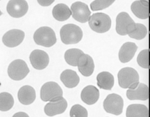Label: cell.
<instances>
[{"mask_svg": "<svg viewBox=\"0 0 150 117\" xmlns=\"http://www.w3.org/2000/svg\"><path fill=\"white\" fill-rule=\"evenodd\" d=\"M118 81L122 88H135L139 83L138 73L132 68H123L118 73Z\"/></svg>", "mask_w": 150, "mask_h": 117, "instance_id": "6da1fadb", "label": "cell"}, {"mask_svg": "<svg viewBox=\"0 0 150 117\" xmlns=\"http://www.w3.org/2000/svg\"><path fill=\"white\" fill-rule=\"evenodd\" d=\"M60 38L65 44H77L83 37V31L81 28L74 24L64 25L60 31Z\"/></svg>", "mask_w": 150, "mask_h": 117, "instance_id": "7a4b0ae2", "label": "cell"}, {"mask_svg": "<svg viewBox=\"0 0 150 117\" xmlns=\"http://www.w3.org/2000/svg\"><path fill=\"white\" fill-rule=\"evenodd\" d=\"M88 22L91 29L98 33H104L108 31L111 26L110 17L101 12L93 14L90 16Z\"/></svg>", "mask_w": 150, "mask_h": 117, "instance_id": "3957f363", "label": "cell"}, {"mask_svg": "<svg viewBox=\"0 0 150 117\" xmlns=\"http://www.w3.org/2000/svg\"><path fill=\"white\" fill-rule=\"evenodd\" d=\"M33 40L36 44L45 47H50L56 42L54 31L47 26L37 29L33 34Z\"/></svg>", "mask_w": 150, "mask_h": 117, "instance_id": "277c9868", "label": "cell"}, {"mask_svg": "<svg viewBox=\"0 0 150 117\" xmlns=\"http://www.w3.org/2000/svg\"><path fill=\"white\" fill-rule=\"evenodd\" d=\"M136 27V23L130 17L129 14L125 12H120L116 17L115 30L117 34L121 36L128 35Z\"/></svg>", "mask_w": 150, "mask_h": 117, "instance_id": "5b68a950", "label": "cell"}, {"mask_svg": "<svg viewBox=\"0 0 150 117\" xmlns=\"http://www.w3.org/2000/svg\"><path fill=\"white\" fill-rule=\"evenodd\" d=\"M103 107L107 113L120 115L122 112L124 100L117 94L112 93L108 94L103 102Z\"/></svg>", "mask_w": 150, "mask_h": 117, "instance_id": "8992f818", "label": "cell"}, {"mask_svg": "<svg viewBox=\"0 0 150 117\" xmlns=\"http://www.w3.org/2000/svg\"><path fill=\"white\" fill-rule=\"evenodd\" d=\"M63 96V91L60 86L56 82L49 81L45 83L40 89V98L43 101H50L57 100Z\"/></svg>", "mask_w": 150, "mask_h": 117, "instance_id": "52a82bcc", "label": "cell"}, {"mask_svg": "<svg viewBox=\"0 0 150 117\" xmlns=\"http://www.w3.org/2000/svg\"><path fill=\"white\" fill-rule=\"evenodd\" d=\"M29 73V69L26 62L22 59L12 61L8 68V74L13 80H21L24 79Z\"/></svg>", "mask_w": 150, "mask_h": 117, "instance_id": "ba28073f", "label": "cell"}, {"mask_svg": "<svg viewBox=\"0 0 150 117\" xmlns=\"http://www.w3.org/2000/svg\"><path fill=\"white\" fill-rule=\"evenodd\" d=\"M71 15L76 21L80 23H86L88 21L91 16V12L86 3L77 1L71 6Z\"/></svg>", "mask_w": 150, "mask_h": 117, "instance_id": "9c48e42d", "label": "cell"}, {"mask_svg": "<svg viewBox=\"0 0 150 117\" xmlns=\"http://www.w3.org/2000/svg\"><path fill=\"white\" fill-rule=\"evenodd\" d=\"M28 5L25 0H10L6 6L8 14L15 18L23 16L28 12Z\"/></svg>", "mask_w": 150, "mask_h": 117, "instance_id": "30bf717a", "label": "cell"}, {"mask_svg": "<svg viewBox=\"0 0 150 117\" xmlns=\"http://www.w3.org/2000/svg\"><path fill=\"white\" fill-rule=\"evenodd\" d=\"M25 33L22 30L12 29L5 33L2 37V42L8 47H15L23 41Z\"/></svg>", "mask_w": 150, "mask_h": 117, "instance_id": "8fae6325", "label": "cell"}, {"mask_svg": "<svg viewBox=\"0 0 150 117\" xmlns=\"http://www.w3.org/2000/svg\"><path fill=\"white\" fill-rule=\"evenodd\" d=\"M30 62L32 66L37 70H42L47 67L49 62L47 54L40 49L33 50L29 56Z\"/></svg>", "mask_w": 150, "mask_h": 117, "instance_id": "7c38bea8", "label": "cell"}, {"mask_svg": "<svg viewBox=\"0 0 150 117\" xmlns=\"http://www.w3.org/2000/svg\"><path fill=\"white\" fill-rule=\"evenodd\" d=\"M67 107V102L66 100L62 97L48 102L44 108V111L46 115L52 116L63 113L66 109Z\"/></svg>", "mask_w": 150, "mask_h": 117, "instance_id": "4fadbf2b", "label": "cell"}, {"mask_svg": "<svg viewBox=\"0 0 150 117\" xmlns=\"http://www.w3.org/2000/svg\"><path fill=\"white\" fill-rule=\"evenodd\" d=\"M126 96L129 100H147L149 98V88L145 84L139 83L136 88H128Z\"/></svg>", "mask_w": 150, "mask_h": 117, "instance_id": "5bb4252c", "label": "cell"}, {"mask_svg": "<svg viewBox=\"0 0 150 117\" xmlns=\"http://www.w3.org/2000/svg\"><path fill=\"white\" fill-rule=\"evenodd\" d=\"M78 69L84 76H91L94 70V63L93 58L88 54H83L78 61Z\"/></svg>", "mask_w": 150, "mask_h": 117, "instance_id": "9a60e30c", "label": "cell"}, {"mask_svg": "<svg viewBox=\"0 0 150 117\" xmlns=\"http://www.w3.org/2000/svg\"><path fill=\"white\" fill-rule=\"evenodd\" d=\"M138 49L137 45L132 42H126L121 47L119 52V60L122 63L129 62L134 56Z\"/></svg>", "mask_w": 150, "mask_h": 117, "instance_id": "2e32d148", "label": "cell"}, {"mask_svg": "<svg viewBox=\"0 0 150 117\" xmlns=\"http://www.w3.org/2000/svg\"><path fill=\"white\" fill-rule=\"evenodd\" d=\"M131 10L138 18L146 19L149 17V2L147 0L135 1L132 3Z\"/></svg>", "mask_w": 150, "mask_h": 117, "instance_id": "e0dca14e", "label": "cell"}, {"mask_svg": "<svg viewBox=\"0 0 150 117\" xmlns=\"http://www.w3.org/2000/svg\"><path fill=\"white\" fill-rule=\"evenodd\" d=\"M99 90L95 86L89 85L85 87L81 93V100L87 105H93L98 100Z\"/></svg>", "mask_w": 150, "mask_h": 117, "instance_id": "ac0fdd59", "label": "cell"}, {"mask_svg": "<svg viewBox=\"0 0 150 117\" xmlns=\"http://www.w3.org/2000/svg\"><path fill=\"white\" fill-rule=\"evenodd\" d=\"M18 98L21 104L23 105H29L35 100V90L30 86H23L18 91Z\"/></svg>", "mask_w": 150, "mask_h": 117, "instance_id": "d6986e66", "label": "cell"}, {"mask_svg": "<svg viewBox=\"0 0 150 117\" xmlns=\"http://www.w3.org/2000/svg\"><path fill=\"white\" fill-rule=\"evenodd\" d=\"M60 80L66 87L71 88L78 85L80 78L75 71L66 69L61 73Z\"/></svg>", "mask_w": 150, "mask_h": 117, "instance_id": "ffe728a7", "label": "cell"}, {"mask_svg": "<svg viewBox=\"0 0 150 117\" xmlns=\"http://www.w3.org/2000/svg\"><path fill=\"white\" fill-rule=\"evenodd\" d=\"M125 115L127 117H148L149 109L146 105L143 104H131L128 106Z\"/></svg>", "mask_w": 150, "mask_h": 117, "instance_id": "44dd1931", "label": "cell"}, {"mask_svg": "<svg viewBox=\"0 0 150 117\" xmlns=\"http://www.w3.org/2000/svg\"><path fill=\"white\" fill-rule=\"evenodd\" d=\"M97 86L102 89L111 90L114 84V77L108 72H102L97 76Z\"/></svg>", "mask_w": 150, "mask_h": 117, "instance_id": "7402d4cb", "label": "cell"}, {"mask_svg": "<svg viewBox=\"0 0 150 117\" xmlns=\"http://www.w3.org/2000/svg\"><path fill=\"white\" fill-rule=\"evenodd\" d=\"M53 17L60 22L67 20L71 15V10L65 4L59 3L54 6L52 10Z\"/></svg>", "mask_w": 150, "mask_h": 117, "instance_id": "603a6c76", "label": "cell"}, {"mask_svg": "<svg viewBox=\"0 0 150 117\" xmlns=\"http://www.w3.org/2000/svg\"><path fill=\"white\" fill-rule=\"evenodd\" d=\"M84 54L77 48H71L67 50L64 54V59L67 63L73 66H77L79 58Z\"/></svg>", "mask_w": 150, "mask_h": 117, "instance_id": "cb8c5ba5", "label": "cell"}, {"mask_svg": "<svg viewBox=\"0 0 150 117\" xmlns=\"http://www.w3.org/2000/svg\"><path fill=\"white\" fill-rule=\"evenodd\" d=\"M14 100L11 94L6 92L0 93V111H9L12 108Z\"/></svg>", "mask_w": 150, "mask_h": 117, "instance_id": "d4e9b609", "label": "cell"}, {"mask_svg": "<svg viewBox=\"0 0 150 117\" xmlns=\"http://www.w3.org/2000/svg\"><path fill=\"white\" fill-rule=\"evenodd\" d=\"M137 61L139 66L148 69L150 65V52L148 49L141 51L137 56Z\"/></svg>", "mask_w": 150, "mask_h": 117, "instance_id": "484cf974", "label": "cell"}, {"mask_svg": "<svg viewBox=\"0 0 150 117\" xmlns=\"http://www.w3.org/2000/svg\"><path fill=\"white\" fill-rule=\"evenodd\" d=\"M147 34V29L145 25L141 23H136L135 30L128 34L130 38L140 40L145 37Z\"/></svg>", "mask_w": 150, "mask_h": 117, "instance_id": "4316f807", "label": "cell"}, {"mask_svg": "<svg viewBox=\"0 0 150 117\" xmlns=\"http://www.w3.org/2000/svg\"><path fill=\"white\" fill-rule=\"evenodd\" d=\"M115 0H94L90 3L91 9L93 11L104 9L111 6Z\"/></svg>", "mask_w": 150, "mask_h": 117, "instance_id": "83f0119b", "label": "cell"}, {"mask_svg": "<svg viewBox=\"0 0 150 117\" xmlns=\"http://www.w3.org/2000/svg\"><path fill=\"white\" fill-rule=\"evenodd\" d=\"M70 116H87V109L79 104L74 105L70 111Z\"/></svg>", "mask_w": 150, "mask_h": 117, "instance_id": "f1b7e54d", "label": "cell"}, {"mask_svg": "<svg viewBox=\"0 0 150 117\" xmlns=\"http://www.w3.org/2000/svg\"><path fill=\"white\" fill-rule=\"evenodd\" d=\"M38 3L42 6H48L50 5L54 0H37Z\"/></svg>", "mask_w": 150, "mask_h": 117, "instance_id": "f546056e", "label": "cell"}, {"mask_svg": "<svg viewBox=\"0 0 150 117\" xmlns=\"http://www.w3.org/2000/svg\"><path fill=\"white\" fill-rule=\"evenodd\" d=\"M13 116H28V115L23 112H19L14 114Z\"/></svg>", "mask_w": 150, "mask_h": 117, "instance_id": "4dcf8cb0", "label": "cell"}, {"mask_svg": "<svg viewBox=\"0 0 150 117\" xmlns=\"http://www.w3.org/2000/svg\"><path fill=\"white\" fill-rule=\"evenodd\" d=\"M2 14V12L0 10V16H1Z\"/></svg>", "mask_w": 150, "mask_h": 117, "instance_id": "1f68e13d", "label": "cell"}, {"mask_svg": "<svg viewBox=\"0 0 150 117\" xmlns=\"http://www.w3.org/2000/svg\"><path fill=\"white\" fill-rule=\"evenodd\" d=\"M147 1H148V0H147Z\"/></svg>", "mask_w": 150, "mask_h": 117, "instance_id": "d6a6232c", "label": "cell"}, {"mask_svg": "<svg viewBox=\"0 0 150 117\" xmlns=\"http://www.w3.org/2000/svg\"><path fill=\"white\" fill-rule=\"evenodd\" d=\"M0 1H1V0H0Z\"/></svg>", "mask_w": 150, "mask_h": 117, "instance_id": "836d02e7", "label": "cell"}]
</instances>
